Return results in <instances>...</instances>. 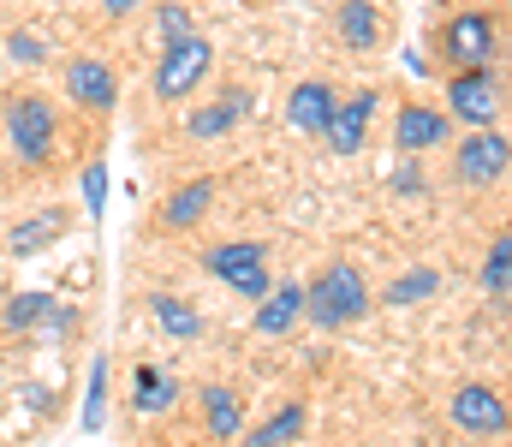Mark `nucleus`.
Returning a JSON list of instances; mask_svg holds the SVG:
<instances>
[{
	"label": "nucleus",
	"mask_w": 512,
	"mask_h": 447,
	"mask_svg": "<svg viewBox=\"0 0 512 447\" xmlns=\"http://www.w3.org/2000/svg\"><path fill=\"white\" fill-rule=\"evenodd\" d=\"M447 138H453L447 108H435V102H399V114H393V149L399 155H429Z\"/></svg>",
	"instance_id": "9d476101"
},
{
	"label": "nucleus",
	"mask_w": 512,
	"mask_h": 447,
	"mask_svg": "<svg viewBox=\"0 0 512 447\" xmlns=\"http://www.w3.org/2000/svg\"><path fill=\"white\" fill-rule=\"evenodd\" d=\"M393 191H399V197H423V167H417V155H405V167H393Z\"/></svg>",
	"instance_id": "cd10ccee"
},
{
	"label": "nucleus",
	"mask_w": 512,
	"mask_h": 447,
	"mask_svg": "<svg viewBox=\"0 0 512 447\" xmlns=\"http://www.w3.org/2000/svg\"><path fill=\"white\" fill-rule=\"evenodd\" d=\"M298 316H304V281H280V287H268V298H256V334L262 340L292 334Z\"/></svg>",
	"instance_id": "2eb2a0df"
},
{
	"label": "nucleus",
	"mask_w": 512,
	"mask_h": 447,
	"mask_svg": "<svg viewBox=\"0 0 512 447\" xmlns=\"http://www.w3.org/2000/svg\"><path fill=\"white\" fill-rule=\"evenodd\" d=\"M137 6H143V0H102V12H108V18H126V12H137Z\"/></svg>",
	"instance_id": "7c9ffc66"
},
{
	"label": "nucleus",
	"mask_w": 512,
	"mask_h": 447,
	"mask_svg": "<svg viewBox=\"0 0 512 447\" xmlns=\"http://www.w3.org/2000/svg\"><path fill=\"white\" fill-rule=\"evenodd\" d=\"M358 316H370V287H364V275L352 263H328L304 287V322L310 328H346Z\"/></svg>",
	"instance_id": "f257e3e1"
},
{
	"label": "nucleus",
	"mask_w": 512,
	"mask_h": 447,
	"mask_svg": "<svg viewBox=\"0 0 512 447\" xmlns=\"http://www.w3.org/2000/svg\"><path fill=\"white\" fill-rule=\"evenodd\" d=\"M483 287L489 293H512V233H495V245L483 251Z\"/></svg>",
	"instance_id": "5701e85b"
},
{
	"label": "nucleus",
	"mask_w": 512,
	"mask_h": 447,
	"mask_svg": "<svg viewBox=\"0 0 512 447\" xmlns=\"http://www.w3.org/2000/svg\"><path fill=\"white\" fill-rule=\"evenodd\" d=\"M447 418H453V430H459V436H477V442H495V436H507V430H512L507 394H495L489 382H465V388H453Z\"/></svg>",
	"instance_id": "6e6552de"
},
{
	"label": "nucleus",
	"mask_w": 512,
	"mask_h": 447,
	"mask_svg": "<svg viewBox=\"0 0 512 447\" xmlns=\"http://www.w3.org/2000/svg\"><path fill=\"white\" fill-rule=\"evenodd\" d=\"M72 304H60L54 293H18V298H6V328H18V334H30V328H72Z\"/></svg>",
	"instance_id": "4468645a"
},
{
	"label": "nucleus",
	"mask_w": 512,
	"mask_h": 447,
	"mask_svg": "<svg viewBox=\"0 0 512 447\" xmlns=\"http://www.w3.org/2000/svg\"><path fill=\"white\" fill-rule=\"evenodd\" d=\"M66 96H72L84 114L108 120V114L120 108V78H114V66H108V60L78 54V60H66Z\"/></svg>",
	"instance_id": "1a4fd4ad"
},
{
	"label": "nucleus",
	"mask_w": 512,
	"mask_h": 447,
	"mask_svg": "<svg viewBox=\"0 0 512 447\" xmlns=\"http://www.w3.org/2000/svg\"><path fill=\"white\" fill-rule=\"evenodd\" d=\"M304 430H310V406H304V400H286V406H274L262 424H251V430L239 436V447H292Z\"/></svg>",
	"instance_id": "dca6fc26"
},
{
	"label": "nucleus",
	"mask_w": 512,
	"mask_h": 447,
	"mask_svg": "<svg viewBox=\"0 0 512 447\" xmlns=\"http://www.w3.org/2000/svg\"><path fill=\"white\" fill-rule=\"evenodd\" d=\"M149 316H155V322H161V334H173V340H197V334H203L197 304H185V298H173V293L149 298Z\"/></svg>",
	"instance_id": "412c9836"
},
{
	"label": "nucleus",
	"mask_w": 512,
	"mask_h": 447,
	"mask_svg": "<svg viewBox=\"0 0 512 447\" xmlns=\"http://www.w3.org/2000/svg\"><path fill=\"white\" fill-rule=\"evenodd\" d=\"M227 108H233L239 120H251V114H256V96H251V90H227Z\"/></svg>",
	"instance_id": "c756f323"
},
{
	"label": "nucleus",
	"mask_w": 512,
	"mask_h": 447,
	"mask_svg": "<svg viewBox=\"0 0 512 447\" xmlns=\"http://www.w3.org/2000/svg\"><path fill=\"white\" fill-rule=\"evenodd\" d=\"M370 120H376V90H358L352 102H340V108H334V120H328L322 144L334 149V155H358L364 138H370Z\"/></svg>",
	"instance_id": "f8f14e48"
},
{
	"label": "nucleus",
	"mask_w": 512,
	"mask_h": 447,
	"mask_svg": "<svg viewBox=\"0 0 512 447\" xmlns=\"http://www.w3.org/2000/svg\"><path fill=\"white\" fill-rule=\"evenodd\" d=\"M6 144L24 167H42L60 144V114L48 96H12L6 102Z\"/></svg>",
	"instance_id": "39448f33"
},
{
	"label": "nucleus",
	"mask_w": 512,
	"mask_h": 447,
	"mask_svg": "<svg viewBox=\"0 0 512 447\" xmlns=\"http://www.w3.org/2000/svg\"><path fill=\"white\" fill-rule=\"evenodd\" d=\"M382 6L376 0H340L334 6V36L352 48V54H370V48H382Z\"/></svg>",
	"instance_id": "ddd939ff"
},
{
	"label": "nucleus",
	"mask_w": 512,
	"mask_h": 447,
	"mask_svg": "<svg viewBox=\"0 0 512 447\" xmlns=\"http://www.w3.org/2000/svg\"><path fill=\"white\" fill-rule=\"evenodd\" d=\"M60 233H66V209H36L30 221H18V227H12L6 251H12V257H36V251H48Z\"/></svg>",
	"instance_id": "6ab92c4d"
},
{
	"label": "nucleus",
	"mask_w": 512,
	"mask_h": 447,
	"mask_svg": "<svg viewBox=\"0 0 512 447\" xmlns=\"http://www.w3.org/2000/svg\"><path fill=\"white\" fill-rule=\"evenodd\" d=\"M512 173V138L501 126H483V132H465L453 149V179L483 191V185H501Z\"/></svg>",
	"instance_id": "0eeeda50"
},
{
	"label": "nucleus",
	"mask_w": 512,
	"mask_h": 447,
	"mask_svg": "<svg viewBox=\"0 0 512 447\" xmlns=\"http://www.w3.org/2000/svg\"><path fill=\"white\" fill-rule=\"evenodd\" d=\"M233 126H239V114L227 108V96H221V102H209V108H197V114L185 120V132H191V138H203V144H209V138H227Z\"/></svg>",
	"instance_id": "b1692460"
},
{
	"label": "nucleus",
	"mask_w": 512,
	"mask_h": 447,
	"mask_svg": "<svg viewBox=\"0 0 512 447\" xmlns=\"http://www.w3.org/2000/svg\"><path fill=\"white\" fill-rule=\"evenodd\" d=\"M6 54H12V60H24V66H36V60H42V42L12 30V36H6Z\"/></svg>",
	"instance_id": "c85d7f7f"
},
{
	"label": "nucleus",
	"mask_w": 512,
	"mask_h": 447,
	"mask_svg": "<svg viewBox=\"0 0 512 447\" xmlns=\"http://www.w3.org/2000/svg\"><path fill=\"white\" fill-rule=\"evenodd\" d=\"M203 424H209V442H239L245 436V400H239V388L209 382L203 388Z\"/></svg>",
	"instance_id": "f3484780"
},
{
	"label": "nucleus",
	"mask_w": 512,
	"mask_h": 447,
	"mask_svg": "<svg viewBox=\"0 0 512 447\" xmlns=\"http://www.w3.org/2000/svg\"><path fill=\"white\" fill-rule=\"evenodd\" d=\"M173 400H179L173 376H161V364H137V394H131V412L161 418V412H173Z\"/></svg>",
	"instance_id": "aec40b11"
},
{
	"label": "nucleus",
	"mask_w": 512,
	"mask_h": 447,
	"mask_svg": "<svg viewBox=\"0 0 512 447\" xmlns=\"http://www.w3.org/2000/svg\"><path fill=\"white\" fill-rule=\"evenodd\" d=\"M102 424H108V358L90 364V394H84V430L96 436Z\"/></svg>",
	"instance_id": "393cba45"
},
{
	"label": "nucleus",
	"mask_w": 512,
	"mask_h": 447,
	"mask_svg": "<svg viewBox=\"0 0 512 447\" xmlns=\"http://www.w3.org/2000/svg\"><path fill=\"white\" fill-rule=\"evenodd\" d=\"M203 269L227 287V293L239 298H268V287H274V275H268V245L262 239H227V245H209L203 251Z\"/></svg>",
	"instance_id": "20e7f679"
},
{
	"label": "nucleus",
	"mask_w": 512,
	"mask_h": 447,
	"mask_svg": "<svg viewBox=\"0 0 512 447\" xmlns=\"http://www.w3.org/2000/svg\"><path fill=\"white\" fill-rule=\"evenodd\" d=\"M334 90L322 84V78H304V84H292L286 90V126L298 132V138H322L328 132V120H334Z\"/></svg>",
	"instance_id": "9b49d317"
},
{
	"label": "nucleus",
	"mask_w": 512,
	"mask_h": 447,
	"mask_svg": "<svg viewBox=\"0 0 512 447\" xmlns=\"http://www.w3.org/2000/svg\"><path fill=\"white\" fill-rule=\"evenodd\" d=\"M447 120L453 126H471V132L495 126L501 120V78L489 66H459L447 78Z\"/></svg>",
	"instance_id": "423d86ee"
},
{
	"label": "nucleus",
	"mask_w": 512,
	"mask_h": 447,
	"mask_svg": "<svg viewBox=\"0 0 512 447\" xmlns=\"http://www.w3.org/2000/svg\"><path fill=\"white\" fill-rule=\"evenodd\" d=\"M435 287H441V275H435V269H405V275H393V281H387L382 304H387V310H405V304L435 298Z\"/></svg>",
	"instance_id": "4be33fe9"
},
{
	"label": "nucleus",
	"mask_w": 512,
	"mask_h": 447,
	"mask_svg": "<svg viewBox=\"0 0 512 447\" xmlns=\"http://www.w3.org/2000/svg\"><path fill=\"white\" fill-rule=\"evenodd\" d=\"M155 30H161V42H185V36H197L191 12H185L179 0H161V6H155Z\"/></svg>",
	"instance_id": "a878e982"
},
{
	"label": "nucleus",
	"mask_w": 512,
	"mask_h": 447,
	"mask_svg": "<svg viewBox=\"0 0 512 447\" xmlns=\"http://www.w3.org/2000/svg\"><path fill=\"white\" fill-rule=\"evenodd\" d=\"M84 209H90V221H102V209H108V161L84 167Z\"/></svg>",
	"instance_id": "bb28decb"
},
{
	"label": "nucleus",
	"mask_w": 512,
	"mask_h": 447,
	"mask_svg": "<svg viewBox=\"0 0 512 447\" xmlns=\"http://www.w3.org/2000/svg\"><path fill=\"white\" fill-rule=\"evenodd\" d=\"M495 48H501V18L495 12H483V6H465V12H453L441 30H435V54L459 72V66H489L495 60Z\"/></svg>",
	"instance_id": "7ed1b4c3"
},
{
	"label": "nucleus",
	"mask_w": 512,
	"mask_h": 447,
	"mask_svg": "<svg viewBox=\"0 0 512 447\" xmlns=\"http://www.w3.org/2000/svg\"><path fill=\"white\" fill-rule=\"evenodd\" d=\"M215 72V42L209 36H185V42H167L155 72H149V90L155 102H191Z\"/></svg>",
	"instance_id": "f03ea898"
},
{
	"label": "nucleus",
	"mask_w": 512,
	"mask_h": 447,
	"mask_svg": "<svg viewBox=\"0 0 512 447\" xmlns=\"http://www.w3.org/2000/svg\"><path fill=\"white\" fill-rule=\"evenodd\" d=\"M209 203H215V179L203 173V179H191V185H179L167 203H161V227L167 233H191L203 215H209Z\"/></svg>",
	"instance_id": "a211bd4d"
}]
</instances>
